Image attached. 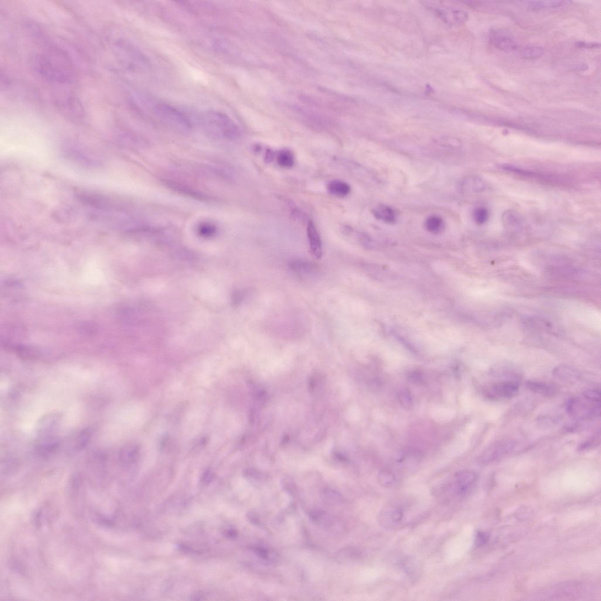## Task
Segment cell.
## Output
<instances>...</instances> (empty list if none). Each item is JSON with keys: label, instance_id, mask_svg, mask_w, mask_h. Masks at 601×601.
Instances as JSON below:
<instances>
[{"label": "cell", "instance_id": "6da1fadb", "mask_svg": "<svg viewBox=\"0 0 601 601\" xmlns=\"http://www.w3.org/2000/svg\"><path fill=\"white\" fill-rule=\"evenodd\" d=\"M34 66L38 74L49 83L68 84L74 78V68L71 58L63 49L55 46L37 54Z\"/></svg>", "mask_w": 601, "mask_h": 601}, {"label": "cell", "instance_id": "7a4b0ae2", "mask_svg": "<svg viewBox=\"0 0 601 601\" xmlns=\"http://www.w3.org/2000/svg\"><path fill=\"white\" fill-rule=\"evenodd\" d=\"M200 121L204 130L213 138L233 141L240 136V128L231 118L223 113L206 112Z\"/></svg>", "mask_w": 601, "mask_h": 601}, {"label": "cell", "instance_id": "3957f363", "mask_svg": "<svg viewBox=\"0 0 601 601\" xmlns=\"http://www.w3.org/2000/svg\"><path fill=\"white\" fill-rule=\"evenodd\" d=\"M154 112L159 120L172 129L181 133L189 132L192 129L191 121L188 116L169 105H157L154 107Z\"/></svg>", "mask_w": 601, "mask_h": 601}, {"label": "cell", "instance_id": "277c9868", "mask_svg": "<svg viewBox=\"0 0 601 601\" xmlns=\"http://www.w3.org/2000/svg\"><path fill=\"white\" fill-rule=\"evenodd\" d=\"M565 409L568 415L577 419L586 421L600 415L601 404L592 403L585 399L571 398L566 402Z\"/></svg>", "mask_w": 601, "mask_h": 601}, {"label": "cell", "instance_id": "5b68a950", "mask_svg": "<svg viewBox=\"0 0 601 601\" xmlns=\"http://www.w3.org/2000/svg\"><path fill=\"white\" fill-rule=\"evenodd\" d=\"M519 384L517 382L501 381L484 388L483 393L491 400L509 399L517 395Z\"/></svg>", "mask_w": 601, "mask_h": 601}, {"label": "cell", "instance_id": "8992f818", "mask_svg": "<svg viewBox=\"0 0 601 601\" xmlns=\"http://www.w3.org/2000/svg\"><path fill=\"white\" fill-rule=\"evenodd\" d=\"M514 440H504L492 445L481 455V462L484 463L494 462L512 453L517 447Z\"/></svg>", "mask_w": 601, "mask_h": 601}, {"label": "cell", "instance_id": "52a82bcc", "mask_svg": "<svg viewBox=\"0 0 601 601\" xmlns=\"http://www.w3.org/2000/svg\"><path fill=\"white\" fill-rule=\"evenodd\" d=\"M429 5L439 18L449 24L458 25L468 21V14L465 11L437 5Z\"/></svg>", "mask_w": 601, "mask_h": 601}, {"label": "cell", "instance_id": "ba28073f", "mask_svg": "<svg viewBox=\"0 0 601 601\" xmlns=\"http://www.w3.org/2000/svg\"><path fill=\"white\" fill-rule=\"evenodd\" d=\"M492 374L495 378L502 381L518 382L522 377L521 370L515 364L510 363H501L495 365L493 367Z\"/></svg>", "mask_w": 601, "mask_h": 601}, {"label": "cell", "instance_id": "9c48e42d", "mask_svg": "<svg viewBox=\"0 0 601 601\" xmlns=\"http://www.w3.org/2000/svg\"><path fill=\"white\" fill-rule=\"evenodd\" d=\"M489 39L493 45L504 51H515L518 48V43L515 38L503 31L496 30L490 31Z\"/></svg>", "mask_w": 601, "mask_h": 601}, {"label": "cell", "instance_id": "30bf717a", "mask_svg": "<svg viewBox=\"0 0 601 601\" xmlns=\"http://www.w3.org/2000/svg\"><path fill=\"white\" fill-rule=\"evenodd\" d=\"M60 421L61 417L58 414L51 413L43 416L38 425V434L40 438L52 436Z\"/></svg>", "mask_w": 601, "mask_h": 601}, {"label": "cell", "instance_id": "8fae6325", "mask_svg": "<svg viewBox=\"0 0 601 601\" xmlns=\"http://www.w3.org/2000/svg\"><path fill=\"white\" fill-rule=\"evenodd\" d=\"M476 478V474L471 471H463L457 472L456 475L454 491L457 494H462L465 493L474 483Z\"/></svg>", "mask_w": 601, "mask_h": 601}, {"label": "cell", "instance_id": "7c38bea8", "mask_svg": "<svg viewBox=\"0 0 601 601\" xmlns=\"http://www.w3.org/2000/svg\"><path fill=\"white\" fill-rule=\"evenodd\" d=\"M307 235L312 254L317 259L322 258L323 253L322 239L316 226L311 221L308 223Z\"/></svg>", "mask_w": 601, "mask_h": 601}, {"label": "cell", "instance_id": "4fadbf2b", "mask_svg": "<svg viewBox=\"0 0 601 601\" xmlns=\"http://www.w3.org/2000/svg\"><path fill=\"white\" fill-rule=\"evenodd\" d=\"M553 375L558 380L567 383H574L580 378L579 370L566 365H561L556 367L553 370Z\"/></svg>", "mask_w": 601, "mask_h": 601}, {"label": "cell", "instance_id": "5bb4252c", "mask_svg": "<svg viewBox=\"0 0 601 601\" xmlns=\"http://www.w3.org/2000/svg\"><path fill=\"white\" fill-rule=\"evenodd\" d=\"M59 445V441L53 436L41 438L37 445V453L43 457L52 456L57 451Z\"/></svg>", "mask_w": 601, "mask_h": 601}, {"label": "cell", "instance_id": "9a60e30c", "mask_svg": "<svg viewBox=\"0 0 601 601\" xmlns=\"http://www.w3.org/2000/svg\"><path fill=\"white\" fill-rule=\"evenodd\" d=\"M526 385L528 389L542 396H552L556 393L555 387L545 382L529 381L526 382Z\"/></svg>", "mask_w": 601, "mask_h": 601}, {"label": "cell", "instance_id": "2e32d148", "mask_svg": "<svg viewBox=\"0 0 601 601\" xmlns=\"http://www.w3.org/2000/svg\"><path fill=\"white\" fill-rule=\"evenodd\" d=\"M312 521L320 526L331 528L334 524L333 516L324 510L316 509L312 510L309 514Z\"/></svg>", "mask_w": 601, "mask_h": 601}, {"label": "cell", "instance_id": "e0dca14e", "mask_svg": "<svg viewBox=\"0 0 601 601\" xmlns=\"http://www.w3.org/2000/svg\"><path fill=\"white\" fill-rule=\"evenodd\" d=\"M139 448L135 443H130L124 446L120 452V459L125 464L135 462L139 456Z\"/></svg>", "mask_w": 601, "mask_h": 601}, {"label": "cell", "instance_id": "ac0fdd59", "mask_svg": "<svg viewBox=\"0 0 601 601\" xmlns=\"http://www.w3.org/2000/svg\"><path fill=\"white\" fill-rule=\"evenodd\" d=\"M327 188L329 193L341 198L346 196L351 191L348 184L339 180L331 181L328 183Z\"/></svg>", "mask_w": 601, "mask_h": 601}, {"label": "cell", "instance_id": "d6986e66", "mask_svg": "<svg viewBox=\"0 0 601 601\" xmlns=\"http://www.w3.org/2000/svg\"><path fill=\"white\" fill-rule=\"evenodd\" d=\"M373 214L378 219L384 221L387 223H393L396 221L395 212L389 207L385 205L379 206L373 210Z\"/></svg>", "mask_w": 601, "mask_h": 601}, {"label": "cell", "instance_id": "ffe728a7", "mask_svg": "<svg viewBox=\"0 0 601 601\" xmlns=\"http://www.w3.org/2000/svg\"><path fill=\"white\" fill-rule=\"evenodd\" d=\"M253 551L259 559L267 564H274L278 560V556L275 551L267 547L258 545L254 547Z\"/></svg>", "mask_w": 601, "mask_h": 601}, {"label": "cell", "instance_id": "44dd1931", "mask_svg": "<svg viewBox=\"0 0 601 601\" xmlns=\"http://www.w3.org/2000/svg\"><path fill=\"white\" fill-rule=\"evenodd\" d=\"M323 502L329 505H339L343 502V497L340 492L330 488L323 489L321 492Z\"/></svg>", "mask_w": 601, "mask_h": 601}, {"label": "cell", "instance_id": "7402d4cb", "mask_svg": "<svg viewBox=\"0 0 601 601\" xmlns=\"http://www.w3.org/2000/svg\"><path fill=\"white\" fill-rule=\"evenodd\" d=\"M290 267L294 272L300 276H305L314 272L316 268L311 262L302 260H294L290 263Z\"/></svg>", "mask_w": 601, "mask_h": 601}, {"label": "cell", "instance_id": "603a6c76", "mask_svg": "<svg viewBox=\"0 0 601 601\" xmlns=\"http://www.w3.org/2000/svg\"><path fill=\"white\" fill-rule=\"evenodd\" d=\"M425 227L428 232L437 235L444 230L445 223L441 217L431 215L426 220Z\"/></svg>", "mask_w": 601, "mask_h": 601}, {"label": "cell", "instance_id": "cb8c5ba5", "mask_svg": "<svg viewBox=\"0 0 601 601\" xmlns=\"http://www.w3.org/2000/svg\"><path fill=\"white\" fill-rule=\"evenodd\" d=\"M564 1H533L528 2V5L532 10H541L545 8H556L564 5Z\"/></svg>", "mask_w": 601, "mask_h": 601}, {"label": "cell", "instance_id": "d4e9b609", "mask_svg": "<svg viewBox=\"0 0 601 601\" xmlns=\"http://www.w3.org/2000/svg\"><path fill=\"white\" fill-rule=\"evenodd\" d=\"M544 52V49L541 46H527L521 51V57L526 60H536L541 57Z\"/></svg>", "mask_w": 601, "mask_h": 601}, {"label": "cell", "instance_id": "484cf974", "mask_svg": "<svg viewBox=\"0 0 601 601\" xmlns=\"http://www.w3.org/2000/svg\"><path fill=\"white\" fill-rule=\"evenodd\" d=\"M398 399L401 406L406 410L413 407V400L412 393L407 388H402L398 393Z\"/></svg>", "mask_w": 601, "mask_h": 601}, {"label": "cell", "instance_id": "4316f807", "mask_svg": "<svg viewBox=\"0 0 601 601\" xmlns=\"http://www.w3.org/2000/svg\"><path fill=\"white\" fill-rule=\"evenodd\" d=\"M277 160L278 164L282 168H290L294 164L293 154L288 150L279 151L277 155Z\"/></svg>", "mask_w": 601, "mask_h": 601}, {"label": "cell", "instance_id": "83f0119b", "mask_svg": "<svg viewBox=\"0 0 601 601\" xmlns=\"http://www.w3.org/2000/svg\"><path fill=\"white\" fill-rule=\"evenodd\" d=\"M91 431L89 429L81 430L75 438V449L76 450H81L88 444L91 438Z\"/></svg>", "mask_w": 601, "mask_h": 601}, {"label": "cell", "instance_id": "f1b7e54d", "mask_svg": "<svg viewBox=\"0 0 601 601\" xmlns=\"http://www.w3.org/2000/svg\"><path fill=\"white\" fill-rule=\"evenodd\" d=\"M378 480L382 486L388 487L392 486L395 483L396 477L392 472L388 470H382L379 472Z\"/></svg>", "mask_w": 601, "mask_h": 601}, {"label": "cell", "instance_id": "f546056e", "mask_svg": "<svg viewBox=\"0 0 601 601\" xmlns=\"http://www.w3.org/2000/svg\"><path fill=\"white\" fill-rule=\"evenodd\" d=\"M503 221L504 223L510 228H515V227L518 228L522 224L521 217L517 214L513 212H507L506 214H504Z\"/></svg>", "mask_w": 601, "mask_h": 601}, {"label": "cell", "instance_id": "4dcf8cb0", "mask_svg": "<svg viewBox=\"0 0 601 601\" xmlns=\"http://www.w3.org/2000/svg\"><path fill=\"white\" fill-rule=\"evenodd\" d=\"M600 444V433H598L580 443L579 447L577 448V450L579 451H590L591 449L597 448Z\"/></svg>", "mask_w": 601, "mask_h": 601}, {"label": "cell", "instance_id": "1f68e13d", "mask_svg": "<svg viewBox=\"0 0 601 601\" xmlns=\"http://www.w3.org/2000/svg\"><path fill=\"white\" fill-rule=\"evenodd\" d=\"M359 555L360 554L357 550L352 548H346L338 551L336 554V558L338 561L346 562L357 558Z\"/></svg>", "mask_w": 601, "mask_h": 601}, {"label": "cell", "instance_id": "d6a6232c", "mask_svg": "<svg viewBox=\"0 0 601 601\" xmlns=\"http://www.w3.org/2000/svg\"><path fill=\"white\" fill-rule=\"evenodd\" d=\"M197 232L201 236L205 237H211L217 232V227L214 224L209 222H203L198 224Z\"/></svg>", "mask_w": 601, "mask_h": 601}, {"label": "cell", "instance_id": "836d02e7", "mask_svg": "<svg viewBox=\"0 0 601 601\" xmlns=\"http://www.w3.org/2000/svg\"><path fill=\"white\" fill-rule=\"evenodd\" d=\"M474 218L478 224H483L489 219V212L486 208H478L474 212Z\"/></svg>", "mask_w": 601, "mask_h": 601}, {"label": "cell", "instance_id": "e575fe53", "mask_svg": "<svg viewBox=\"0 0 601 601\" xmlns=\"http://www.w3.org/2000/svg\"><path fill=\"white\" fill-rule=\"evenodd\" d=\"M583 398L592 403L601 404V392L599 390L588 389L583 393Z\"/></svg>", "mask_w": 601, "mask_h": 601}, {"label": "cell", "instance_id": "d590c367", "mask_svg": "<svg viewBox=\"0 0 601 601\" xmlns=\"http://www.w3.org/2000/svg\"><path fill=\"white\" fill-rule=\"evenodd\" d=\"M390 517L393 523H400L404 517V510L400 507H396L391 512Z\"/></svg>", "mask_w": 601, "mask_h": 601}, {"label": "cell", "instance_id": "8d00e7d4", "mask_svg": "<svg viewBox=\"0 0 601 601\" xmlns=\"http://www.w3.org/2000/svg\"><path fill=\"white\" fill-rule=\"evenodd\" d=\"M489 536L485 533L478 532L475 537V544L477 547L483 546L488 541Z\"/></svg>", "mask_w": 601, "mask_h": 601}, {"label": "cell", "instance_id": "74e56055", "mask_svg": "<svg viewBox=\"0 0 601 601\" xmlns=\"http://www.w3.org/2000/svg\"><path fill=\"white\" fill-rule=\"evenodd\" d=\"M408 379L413 384H421L424 383L425 378L421 372H413L408 376Z\"/></svg>", "mask_w": 601, "mask_h": 601}, {"label": "cell", "instance_id": "f35d334b", "mask_svg": "<svg viewBox=\"0 0 601 601\" xmlns=\"http://www.w3.org/2000/svg\"><path fill=\"white\" fill-rule=\"evenodd\" d=\"M576 45L582 48L596 49L600 47V43L595 42H579L576 43Z\"/></svg>", "mask_w": 601, "mask_h": 601}, {"label": "cell", "instance_id": "ab89813d", "mask_svg": "<svg viewBox=\"0 0 601 601\" xmlns=\"http://www.w3.org/2000/svg\"><path fill=\"white\" fill-rule=\"evenodd\" d=\"M285 483H286L284 484L285 485V489L287 490V491L288 492L293 493L294 490H295L294 484L292 483L291 481H288V480H286Z\"/></svg>", "mask_w": 601, "mask_h": 601}, {"label": "cell", "instance_id": "60d3db41", "mask_svg": "<svg viewBox=\"0 0 601 601\" xmlns=\"http://www.w3.org/2000/svg\"><path fill=\"white\" fill-rule=\"evenodd\" d=\"M272 157H273V155H272V153H271V151H268L266 154V158L267 159V161L269 162L270 161V160H272L273 159Z\"/></svg>", "mask_w": 601, "mask_h": 601}]
</instances>
